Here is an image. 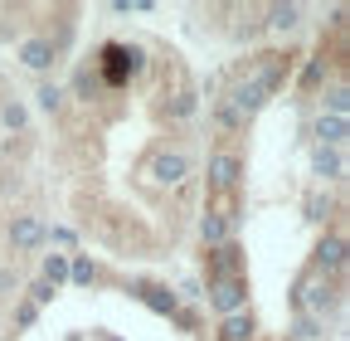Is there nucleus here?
<instances>
[{"mask_svg": "<svg viewBox=\"0 0 350 341\" xmlns=\"http://www.w3.org/2000/svg\"><path fill=\"white\" fill-rule=\"evenodd\" d=\"M243 176V161L234 151H214L209 156V190H234Z\"/></svg>", "mask_w": 350, "mask_h": 341, "instance_id": "nucleus-7", "label": "nucleus"}, {"mask_svg": "<svg viewBox=\"0 0 350 341\" xmlns=\"http://www.w3.org/2000/svg\"><path fill=\"white\" fill-rule=\"evenodd\" d=\"M214 122L224 127V132H239V127H243V117H239V112H234L229 103H219V108H214Z\"/></svg>", "mask_w": 350, "mask_h": 341, "instance_id": "nucleus-24", "label": "nucleus"}, {"mask_svg": "<svg viewBox=\"0 0 350 341\" xmlns=\"http://www.w3.org/2000/svg\"><path fill=\"white\" fill-rule=\"evenodd\" d=\"M200 239L209 249H224L229 244V215H219V210H209V215L200 220Z\"/></svg>", "mask_w": 350, "mask_h": 341, "instance_id": "nucleus-13", "label": "nucleus"}, {"mask_svg": "<svg viewBox=\"0 0 350 341\" xmlns=\"http://www.w3.org/2000/svg\"><path fill=\"white\" fill-rule=\"evenodd\" d=\"M0 297H20V273L15 268H0Z\"/></svg>", "mask_w": 350, "mask_h": 341, "instance_id": "nucleus-26", "label": "nucleus"}, {"mask_svg": "<svg viewBox=\"0 0 350 341\" xmlns=\"http://www.w3.org/2000/svg\"><path fill=\"white\" fill-rule=\"evenodd\" d=\"M10 244H15V253H34V249L44 244V225H39L34 215H15V225H10Z\"/></svg>", "mask_w": 350, "mask_h": 341, "instance_id": "nucleus-10", "label": "nucleus"}, {"mask_svg": "<svg viewBox=\"0 0 350 341\" xmlns=\"http://www.w3.org/2000/svg\"><path fill=\"white\" fill-rule=\"evenodd\" d=\"M25 122H29L25 103H5V108H0V127H5V132H25Z\"/></svg>", "mask_w": 350, "mask_h": 341, "instance_id": "nucleus-19", "label": "nucleus"}, {"mask_svg": "<svg viewBox=\"0 0 350 341\" xmlns=\"http://www.w3.org/2000/svg\"><path fill=\"white\" fill-rule=\"evenodd\" d=\"M297 25H301V5H268V29L292 34Z\"/></svg>", "mask_w": 350, "mask_h": 341, "instance_id": "nucleus-16", "label": "nucleus"}, {"mask_svg": "<svg viewBox=\"0 0 350 341\" xmlns=\"http://www.w3.org/2000/svg\"><path fill=\"white\" fill-rule=\"evenodd\" d=\"M146 170H151L156 186H185L190 181V156L185 151H156Z\"/></svg>", "mask_w": 350, "mask_h": 341, "instance_id": "nucleus-5", "label": "nucleus"}, {"mask_svg": "<svg viewBox=\"0 0 350 341\" xmlns=\"http://www.w3.org/2000/svg\"><path fill=\"white\" fill-rule=\"evenodd\" d=\"M312 170H317L321 181H340V176H345V156L331 151V147H317V151H312Z\"/></svg>", "mask_w": 350, "mask_h": 341, "instance_id": "nucleus-12", "label": "nucleus"}, {"mask_svg": "<svg viewBox=\"0 0 350 341\" xmlns=\"http://www.w3.org/2000/svg\"><path fill=\"white\" fill-rule=\"evenodd\" d=\"M312 264H317L321 278H336V273L345 268V239H340V234H326V239L312 249Z\"/></svg>", "mask_w": 350, "mask_h": 341, "instance_id": "nucleus-8", "label": "nucleus"}, {"mask_svg": "<svg viewBox=\"0 0 350 341\" xmlns=\"http://www.w3.org/2000/svg\"><path fill=\"white\" fill-rule=\"evenodd\" d=\"M54 59H59V45H54V39H44V34L20 39V64H25V68L49 73V68H54Z\"/></svg>", "mask_w": 350, "mask_h": 341, "instance_id": "nucleus-6", "label": "nucleus"}, {"mask_svg": "<svg viewBox=\"0 0 350 341\" xmlns=\"http://www.w3.org/2000/svg\"><path fill=\"white\" fill-rule=\"evenodd\" d=\"M312 137H317V147H331V151H340L345 147V137H350V127H345V117H317L312 122Z\"/></svg>", "mask_w": 350, "mask_h": 341, "instance_id": "nucleus-11", "label": "nucleus"}, {"mask_svg": "<svg viewBox=\"0 0 350 341\" xmlns=\"http://www.w3.org/2000/svg\"><path fill=\"white\" fill-rule=\"evenodd\" d=\"M54 297H59V288H49V283H44V278H34V283H29V297H25V303H34V307H44V303H54Z\"/></svg>", "mask_w": 350, "mask_h": 341, "instance_id": "nucleus-22", "label": "nucleus"}, {"mask_svg": "<svg viewBox=\"0 0 350 341\" xmlns=\"http://www.w3.org/2000/svg\"><path fill=\"white\" fill-rule=\"evenodd\" d=\"M34 98H39V108H44V112H59V108H64V88H59V83H44Z\"/></svg>", "mask_w": 350, "mask_h": 341, "instance_id": "nucleus-21", "label": "nucleus"}, {"mask_svg": "<svg viewBox=\"0 0 350 341\" xmlns=\"http://www.w3.org/2000/svg\"><path fill=\"white\" fill-rule=\"evenodd\" d=\"M287 341H326V322L297 312V317H292V327H287Z\"/></svg>", "mask_w": 350, "mask_h": 341, "instance_id": "nucleus-15", "label": "nucleus"}, {"mask_svg": "<svg viewBox=\"0 0 350 341\" xmlns=\"http://www.w3.org/2000/svg\"><path fill=\"white\" fill-rule=\"evenodd\" d=\"M44 283L49 288L68 283V253H49V259H44Z\"/></svg>", "mask_w": 350, "mask_h": 341, "instance_id": "nucleus-18", "label": "nucleus"}, {"mask_svg": "<svg viewBox=\"0 0 350 341\" xmlns=\"http://www.w3.org/2000/svg\"><path fill=\"white\" fill-rule=\"evenodd\" d=\"M292 303H297V312H306V317L326 322V312L340 303V292H336V278H321V273L301 278V283L292 288Z\"/></svg>", "mask_w": 350, "mask_h": 341, "instance_id": "nucleus-2", "label": "nucleus"}, {"mask_svg": "<svg viewBox=\"0 0 350 341\" xmlns=\"http://www.w3.org/2000/svg\"><path fill=\"white\" fill-rule=\"evenodd\" d=\"M253 317L248 312H234V317H219V341H253Z\"/></svg>", "mask_w": 350, "mask_h": 341, "instance_id": "nucleus-14", "label": "nucleus"}, {"mask_svg": "<svg viewBox=\"0 0 350 341\" xmlns=\"http://www.w3.org/2000/svg\"><path fill=\"white\" fill-rule=\"evenodd\" d=\"M331 215V195H321V190H312V195H306V220H326Z\"/></svg>", "mask_w": 350, "mask_h": 341, "instance_id": "nucleus-20", "label": "nucleus"}, {"mask_svg": "<svg viewBox=\"0 0 350 341\" xmlns=\"http://www.w3.org/2000/svg\"><path fill=\"white\" fill-rule=\"evenodd\" d=\"M15 322H20V327H34V322H39V307H34V303H20V307H15Z\"/></svg>", "mask_w": 350, "mask_h": 341, "instance_id": "nucleus-27", "label": "nucleus"}, {"mask_svg": "<svg viewBox=\"0 0 350 341\" xmlns=\"http://www.w3.org/2000/svg\"><path fill=\"white\" fill-rule=\"evenodd\" d=\"M321 112L326 117H345L350 112V88L345 83H331V93H321Z\"/></svg>", "mask_w": 350, "mask_h": 341, "instance_id": "nucleus-17", "label": "nucleus"}, {"mask_svg": "<svg viewBox=\"0 0 350 341\" xmlns=\"http://www.w3.org/2000/svg\"><path fill=\"white\" fill-rule=\"evenodd\" d=\"M44 239H54L59 249H73V229H44Z\"/></svg>", "mask_w": 350, "mask_h": 341, "instance_id": "nucleus-28", "label": "nucleus"}, {"mask_svg": "<svg viewBox=\"0 0 350 341\" xmlns=\"http://www.w3.org/2000/svg\"><path fill=\"white\" fill-rule=\"evenodd\" d=\"M131 292H137L151 312H161V317H180V297H175L170 288H161V283H137Z\"/></svg>", "mask_w": 350, "mask_h": 341, "instance_id": "nucleus-9", "label": "nucleus"}, {"mask_svg": "<svg viewBox=\"0 0 350 341\" xmlns=\"http://www.w3.org/2000/svg\"><path fill=\"white\" fill-rule=\"evenodd\" d=\"M131 73H142V49L107 45V49H103V78H107V83H126Z\"/></svg>", "mask_w": 350, "mask_h": 341, "instance_id": "nucleus-4", "label": "nucleus"}, {"mask_svg": "<svg viewBox=\"0 0 350 341\" xmlns=\"http://www.w3.org/2000/svg\"><path fill=\"white\" fill-rule=\"evenodd\" d=\"M103 341H117V336H103Z\"/></svg>", "mask_w": 350, "mask_h": 341, "instance_id": "nucleus-29", "label": "nucleus"}, {"mask_svg": "<svg viewBox=\"0 0 350 341\" xmlns=\"http://www.w3.org/2000/svg\"><path fill=\"white\" fill-rule=\"evenodd\" d=\"M68 278H73L78 288H88V283H93V278H98V268H93V264H88V259H73V264H68Z\"/></svg>", "mask_w": 350, "mask_h": 341, "instance_id": "nucleus-23", "label": "nucleus"}, {"mask_svg": "<svg viewBox=\"0 0 350 341\" xmlns=\"http://www.w3.org/2000/svg\"><path fill=\"white\" fill-rule=\"evenodd\" d=\"M321 78H326V64H321V59H312V64L301 68V88H317Z\"/></svg>", "mask_w": 350, "mask_h": 341, "instance_id": "nucleus-25", "label": "nucleus"}, {"mask_svg": "<svg viewBox=\"0 0 350 341\" xmlns=\"http://www.w3.org/2000/svg\"><path fill=\"white\" fill-rule=\"evenodd\" d=\"M209 307L219 317H234V312H248V278H209Z\"/></svg>", "mask_w": 350, "mask_h": 341, "instance_id": "nucleus-3", "label": "nucleus"}, {"mask_svg": "<svg viewBox=\"0 0 350 341\" xmlns=\"http://www.w3.org/2000/svg\"><path fill=\"white\" fill-rule=\"evenodd\" d=\"M262 59H268V64H262L253 78H239L234 88H229V98H224V103H229V108H234L243 122H248V117H253L262 103H268V93L282 83V68H287V64H282V54H262Z\"/></svg>", "mask_w": 350, "mask_h": 341, "instance_id": "nucleus-1", "label": "nucleus"}]
</instances>
